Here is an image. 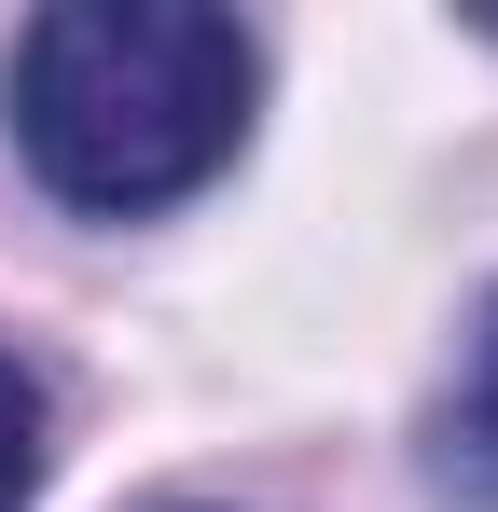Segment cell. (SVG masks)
<instances>
[{
	"instance_id": "obj_1",
	"label": "cell",
	"mask_w": 498,
	"mask_h": 512,
	"mask_svg": "<svg viewBox=\"0 0 498 512\" xmlns=\"http://www.w3.org/2000/svg\"><path fill=\"white\" fill-rule=\"evenodd\" d=\"M263 42L194 0H56L14 42V153L56 208L139 222L236 167Z\"/></svg>"
},
{
	"instance_id": "obj_2",
	"label": "cell",
	"mask_w": 498,
	"mask_h": 512,
	"mask_svg": "<svg viewBox=\"0 0 498 512\" xmlns=\"http://www.w3.org/2000/svg\"><path fill=\"white\" fill-rule=\"evenodd\" d=\"M429 485L457 512H498V291H485V319H471V360H457L443 416H429Z\"/></svg>"
},
{
	"instance_id": "obj_3",
	"label": "cell",
	"mask_w": 498,
	"mask_h": 512,
	"mask_svg": "<svg viewBox=\"0 0 498 512\" xmlns=\"http://www.w3.org/2000/svg\"><path fill=\"white\" fill-rule=\"evenodd\" d=\"M28 485H42V374L0 346V512H28Z\"/></svg>"
}]
</instances>
